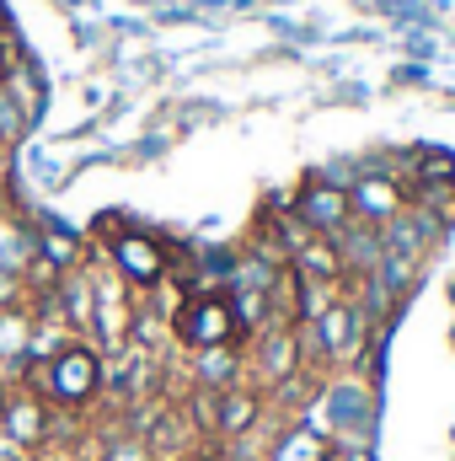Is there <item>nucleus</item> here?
<instances>
[{
  "instance_id": "obj_18",
  "label": "nucleus",
  "mask_w": 455,
  "mask_h": 461,
  "mask_svg": "<svg viewBox=\"0 0 455 461\" xmlns=\"http://www.w3.org/2000/svg\"><path fill=\"white\" fill-rule=\"evenodd\" d=\"M103 461H156V451H150L145 435H113L108 451H103Z\"/></svg>"
},
{
  "instance_id": "obj_1",
  "label": "nucleus",
  "mask_w": 455,
  "mask_h": 461,
  "mask_svg": "<svg viewBox=\"0 0 455 461\" xmlns=\"http://www.w3.org/2000/svg\"><path fill=\"white\" fill-rule=\"evenodd\" d=\"M11 386L43 397L54 413H86V408L103 402V348L92 344V339H76L65 354H54L49 365L22 359L16 375H11Z\"/></svg>"
},
{
  "instance_id": "obj_6",
  "label": "nucleus",
  "mask_w": 455,
  "mask_h": 461,
  "mask_svg": "<svg viewBox=\"0 0 455 461\" xmlns=\"http://www.w3.org/2000/svg\"><path fill=\"white\" fill-rule=\"evenodd\" d=\"M348 210H353V221H364V226L380 230L391 215H402V210H407V188H402V177L359 172V177L348 183Z\"/></svg>"
},
{
  "instance_id": "obj_15",
  "label": "nucleus",
  "mask_w": 455,
  "mask_h": 461,
  "mask_svg": "<svg viewBox=\"0 0 455 461\" xmlns=\"http://www.w3.org/2000/svg\"><path fill=\"white\" fill-rule=\"evenodd\" d=\"M32 312L22 306V312H0V381L5 375H16V365L27 359V344H32Z\"/></svg>"
},
{
  "instance_id": "obj_4",
  "label": "nucleus",
  "mask_w": 455,
  "mask_h": 461,
  "mask_svg": "<svg viewBox=\"0 0 455 461\" xmlns=\"http://www.w3.org/2000/svg\"><path fill=\"white\" fill-rule=\"evenodd\" d=\"M0 435L11 440V446H22L27 456H38L43 446H49V435H54V408L43 402V397H32V392H5V408H0Z\"/></svg>"
},
{
  "instance_id": "obj_7",
  "label": "nucleus",
  "mask_w": 455,
  "mask_h": 461,
  "mask_svg": "<svg viewBox=\"0 0 455 461\" xmlns=\"http://www.w3.org/2000/svg\"><path fill=\"white\" fill-rule=\"evenodd\" d=\"M246 365H257L263 392L279 386V381H290V375H300V370H306V365H300V333H295V328H268V333H257L252 348H246Z\"/></svg>"
},
{
  "instance_id": "obj_11",
  "label": "nucleus",
  "mask_w": 455,
  "mask_h": 461,
  "mask_svg": "<svg viewBox=\"0 0 455 461\" xmlns=\"http://www.w3.org/2000/svg\"><path fill=\"white\" fill-rule=\"evenodd\" d=\"M333 247H338V258H343V285L348 279H364L375 263H380V230L375 226H364V221H348V226L333 236Z\"/></svg>"
},
{
  "instance_id": "obj_21",
  "label": "nucleus",
  "mask_w": 455,
  "mask_h": 461,
  "mask_svg": "<svg viewBox=\"0 0 455 461\" xmlns=\"http://www.w3.org/2000/svg\"><path fill=\"white\" fill-rule=\"evenodd\" d=\"M5 392H11V386H5V381H0V408H5Z\"/></svg>"
},
{
  "instance_id": "obj_2",
  "label": "nucleus",
  "mask_w": 455,
  "mask_h": 461,
  "mask_svg": "<svg viewBox=\"0 0 455 461\" xmlns=\"http://www.w3.org/2000/svg\"><path fill=\"white\" fill-rule=\"evenodd\" d=\"M166 328H172V339L188 348V354H199V348H215V344H241V339H236V317H230L226 290L183 295Z\"/></svg>"
},
{
  "instance_id": "obj_12",
  "label": "nucleus",
  "mask_w": 455,
  "mask_h": 461,
  "mask_svg": "<svg viewBox=\"0 0 455 461\" xmlns=\"http://www.w3.org/2000/svg\"><path fill=\"white\" fill-rule=\"evenodd\" d=\"M0 86H5V97L27 113V123L43 118V108H49V81L38 76V59H32V54H27L22 65H11V70L0 76Z\"/></svg>"
},
{
  "instance_id": "obj_10",
  "label": "nucleus",
  "mask_w": 455,
  "mask_h": 461,
  "mask_svg": "<svg viewBox=\"0 0 455 461\" xmlns=\"http://www.w3.org/2000/svg\"><path fill=\"white\" fill-rule=\"evenodd\" d=\"M246 348L241 344H215V348H199L193 354V386H204V392H230V386H241L246 381Z\"/></svg>"
},
{
  "instance_id": "obj_22",
  "label": "nucleus",
  "mask_w": 455,
  "mask_h": 461,
  "mask_svg": "<svg viewBox=\"0 0 455 461\" xmlns=\"http://www.w3.org/2000/svg\"><path fill=\"white\" fill-rule=\"evenodd\" d=\"M0 22H5V16H0Z\"/></svg>"
},
{
  "instance_id": "obj_17",
  "label": "nucleus",
  "mask_w": 455,
  "mask_h": 461,
  "mask_svg": "<svg viewBox=\"0 0 455 461\" xmlns=\"http://www.w3.org/2000/svg\"><path fill=\"white\" fill-rule=\"evenodd\" d=\"M32 134V123H27V113L5 97V86H0V150H16L22 140Z\"/></svg>"
},
{
  "instance_id": "obj_14",
  "label": "nucleus",
  "mask_w": 455,
  "mask_h": 461,
  "mask_svg": "<svg viewBox=\"0 0 455 461\" xmlns=\"http://www.w3.org/2000/svg\"><path fill=\"white\" fill-rule=\"evenodd\" d=\"M333 456H338L333 435L327 429H306V424H290L273 440V451H268V461H333Z\"/></svg>"
},
{
  "instance_id": "obj_16",
  "label": "nucleus",
  "mask_w": 455,
  "mask_h": 461,
  "mask_svg": "<svg viewBox=\"0 0 455 461\" xmlns=\"http://www.w3.org/2000/svg\"><path fill=\"white\" fill-rule=\"evenodd\" d=\"M290 268H295L300 279H327V285H343V258H338V247H333L327 236H311V241L290 258Z\"/></svg>"
},
{
  "instance_id": "obj_5",
  "label": "nucleus",
  "mask_w": 455,
  "mask_h": 461,
  "mask_svg": "<svg viewBox=\"0 0 455 461\" xmlns=\"http://www.w3.org/2000/svg\"><path fill=\"white\" fill-rule=\"evenodd\" d=\"M290 210L306 221V230H311V236H327V241H333V236H338L348 221H353V210H348V188H333V183H322L317 172H311V177L295 188Z\"/></svg>"
},
{
  "instance_id": "obj_3",
  "label": "nucleus",
  "mask_w": 455,
  "mask_h": 461,
  "mask_svg": "<svg viewBox=\"0 0 455 461\" xmlns=\"http://www.w3.org/2000/svg\"><path fill=\"white\" fill-rule=\"evenodd\" d=\"M108 252V263H113V274L129 285V290H161L166 279H172V258H166V247H161V236H150V230H118L113 241L103 247Z\"/></svg>"
},
{
  "instance_id": "obj_8",
  "label": "nucleus",
  "mask_w": 455,
  "mask_h": 461,
  "mask_svg": "<svg viewBox=\"0 0 455 461\" xmlns=\"http://www.w3.org/2000/svg\"><path fill=\"white\" fill-rule=\"evenodd\" d=\"M322 402H327L338 435H348V429H353V435H370V424H375V386H370V381H359V375L327 381Z\"/></svg>"
},
{
  "instance_id": "obj_20",
  "label": "nucleus",
  "mask_w": 455,
  "mask_h": 461,
  "mask_svg": "<svg viewBox=\"0 0 455 461\" xmlns=\"http://www.w3.org/2000/svg\"><path fill=\"white\" fill-rule=\"evenodd\" d=\"M11 183H16V172H11V150H0V210H11Z\"/></svg>"
},
{
  "instance_id": "obj_19",
  "label": "nucleus",
  "mask_w": 455,
  "mask_h": 461,
  "mask_svg": "<svg viewBox=\"0 0 455 461\" xmlns=\"http://www.w3.org/2000/svg\"><path fill=\"white\" fill-rule=\"evenodd\" d=\"M27 301H32L27 279H22V274H5V268H0V312H22Z\"/></svg>"
},
{
  "instance_id": "obj_13",
  "label": "nucleus",
  "mask_w": 455,
  "mask_h": 461,
  "mask_svg": "<svg viewBox=\"0 0 455 461\" xmlns=\"http://www.w3.org/2000/svg\"><path fill=\"white\" fill-rule=\"evenodd\" d=\"M32 258H38V230H32V221L0 210V268L5 274H27Z\"/></svg>"
},
{
  "instance_id": "obj_9",
  "label": "nucleus",
  "mask_w": 455,
  "mask_h": 461,
  "mask_svg": "<svg viewBox=\"0 0 455 461\" xmlns=\"http://www.w3.org/2000/svg\"><path fill=\"white\" fill-rule=\"evenodd\" d=\"M263 413H268V397L257 392V386H230L220 392V419H215V440L226 446V440H246L257 424H263Z\"/></svg>"
}]
</instances>
